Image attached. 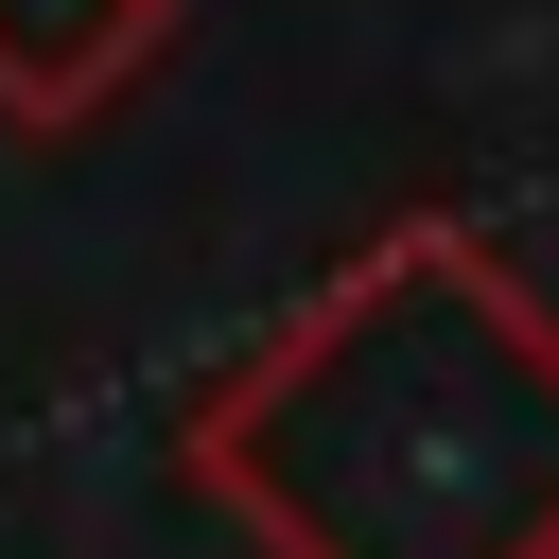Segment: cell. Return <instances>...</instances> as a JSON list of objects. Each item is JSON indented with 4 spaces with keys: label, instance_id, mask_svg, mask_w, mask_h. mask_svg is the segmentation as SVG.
Returning a JSON list of instances; mask_svg holds the SVG:
<instances>
[{
    "label": "cell",
    "instance_id": "obj_2",
    "mask_svg": "<svg viewBox=\"0 0 559 559\" xmlns=\"http://www.w3.org/2000/svg\"><path fill=\"white\" fill-rule=\"evenodd\" d=\"M157 52H175V0H0V122L17 140H70Z\"/></svg>",
    "mask_w": 559,
    "mask_h": 559
},
{
    "label": "cell",
    "instance_id": "obj_1",
    "mask_svg": "<svg viewBox=\"0 0 559 559\" xmlns=\"http://www.w3.org/2000/svg\"><path fill=\"white\" fill-rule=\"evenodd\" d=\"M175 454L262 559H559V297L419 210L227 349Z\"/></svg>",
    "mask_w": 559,
    "mask_h": 559
}]
</instances>
